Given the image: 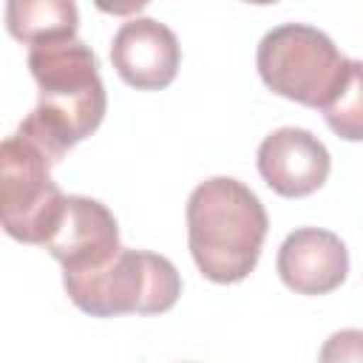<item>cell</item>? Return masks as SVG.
Returning a JSON list of instances; mask_svg holds the SVG:
<instances>
[{
  "label": "cell",
  "instance_id": "1",
  "mask_svg": "<svg viewBox=\"0 0 363 363\" xmlns=\"http://www.w3.org/2000/svg\"><path fill=\"white\" fill-rule=\"evenodd\" d=\"M28 71L40 88L37 108L17 133L34 142L54 164L105 119L108 94L96 54L82 40H60L28 48Z\"/></svg>",
  "mask_w": 363,
  "mask_h": 363
},
{
  "label": "cell",
  "instance_id": "2",
  "mask_svg": "<svg viewBox=\"0 0 363 363\" xmlns=\"http://www.w3.org/2000/svg\"><path fill=\"white\" fill-rule=\"evenodd\" d=\"M267 227L261 199L233 176H213L187 199L190 255L213 284H238L255 269Z\"/></svg>",
  "mask_w": 363,
  "mask_h": 363
},
{
  "label": "cell",
  "instance_id": "3",
  "mask_svg": "<svg viewBox=\"0 0 363 363\" xmlns=\"http://www.w3.org/2000/svg\"><path fill=\"white\" fill-rule=\"evenodd\" d=\"M65 292L77 309L94 318L116 315H159L182 295L179 269L156 252L128 250L94 272H62Z\"/></svg>",
  "mask_w": 363,
  "mask_h": 363
},
{
  "label": "cell",
  "instance_id": "4",
  "mask_svg": "<svg viewBox=\"0 0 363 363\" xmlns=\"http://www.w3.org/2000/svg\"><path fill=\"white\" fill-rule=\"evenodd\" d=\"M255 65L272 94L309 108H323L340 85L349 60L320 28L281 23L261 37Z\"/></svg>",
  "mask_w": 363,
  "mask_h": 363
},
{
  "label": "cell",
  "instance_id": "5",
  "mask_svg": "<svg viewBox=\"0 0 363 363\" xmlns=\"http://www.w3.org/2000/svg\"><path fill=\"white\" fill-rule=\"evenodd\" d=\"M54 162L17 130L0 145V218L3 230L23 244H43L54 235L65 210L62 190L51 179Z\"/></svg>",
  "mask_w": 363,
  "mask_h": 363
},
{
  "label": "cell",
  "instance_id": "6",
  "mask_svg": "<svg viewBox=\"0 0 363 363\" xmlns=\"http://www.w3.org/2000/svg\"><path fill=\"white\" fill-rule=\"evenodd\" d=\"M45 250L62 264V272L79 275L102 269L122 250L119 224L102 201L88 196H68L60 224L45 241Z\"/></svg>",
  "mask_w": 363,
  "mask_h": 363
},
{
  "label": "cell",
  "instance_id": "7",
  "mask_svg": "<svg viewBox=\"0 0 363 363\" xmlns=\"http://www.w3.org/2000/svg\"><path fill=\"white\" fill-rule=\"evenodd\" d=\"M116 74L136 91H159L176 79L182 48L176 34L153 17H130L111 43Z\"/></svg>",
  "mask_w": 363,
  "mask_h": 363
},
{
  "label": "cell",
  "instance_id": "8",
  "mask_svg": "<svg viewBox=\"0 0 363 363\" xmlns=\"http://www.w3.org/2000/svg\"><path fill=\"white\" fill-rule=\"evenodd\" d=\"M332 170L326 145L303 128H278L258 145L261 179L286 199H301L323 187Z\"/></svg>",
  "mask_w": 363,
  "mask_h": 363
},
{
  "label": "cell",
  "instance_id": "9",
  "mask_svg": "<svg viewBox=\"0 0 363 363\" xmlns=\"http://www.w3.org/2000/svg\"><path fill=\"white\" fill-rule=\"evenodd\" d=\"M278 275L298 295H326L346 281L349 250L329 230L301 227L278 250Z\"/></svg>",
  "mask_w": 363,
  "mask_h": 363
},
{
  "label": "cell",
  "instance_id": "10",
  "mask_svg": "<svg viewBox=\"0 0 363 363\" xmlns=\"http://www.w3.org/2000/svg\"><path fill=\"white\" fill-rule=\"evenodd\" d=\"M6 28L28 45L74 40L79 11L71 0H11L6 6Z\"/></svg>",
  "mask_w": 363,
  "mask_h": 363
},
{
  "label": "cell",
  "instance_id": "11",
  "mask_svg": "<svg viewBox=\"0 0 363 363\" xmlns=\"http://www.w3.org/2000/svg\"><path fill=\"white\" fill-rule=\"evenodd\" d=\"M326 125L346 142H363V62L349 60L346 74L320 108Z\"/></svg>",
  "mask_w": 363,
  "mask_h": 363
},
{
  "label": "cell",
  "instance_id": "12",
  "mask_svg": "<svg viewBox=\"0 0 363 363\" xmlns=\"http://www.w3.org/2000/svg\"><path fill=\"white\" fill-rule=\"evenodd\" d=\"M318 363H363V329H340L320 346Z\"/></svg>",
  "mask_w": 363,
  "mask_h": 363
}]
</instances>
